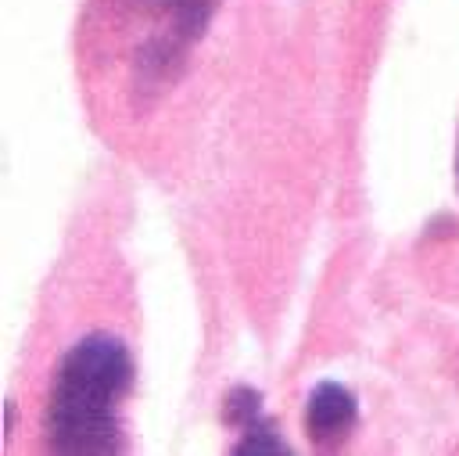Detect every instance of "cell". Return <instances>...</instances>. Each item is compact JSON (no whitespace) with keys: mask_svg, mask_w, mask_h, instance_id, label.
<instances>
[{"mask_svg":"<svg viewBox=\"0 0 459 456\" xmlns=\"http://www.w3.org/2000/svg\"><path fill=\"white\" fill-rule=\"evenodd\" d=\"M133 355L118 334L93 330L79 338L57 363L43 438L50 452H122V406L133 391Z\"/></svg>","mask_w":459,"mask_h":456,"instance_id":"6da1fadb","label":"cell"},{"mask_svg":"<svg viewBox=\"0 0 459 456\" xmlns=\"http://www.w3.org/2000/svg\"><path fill=\"white\" fill-rule=\"evenodd\" d=\"M122 22L136 29V43L126 47L129 93L151 101L169 90L186 68L190 47L208 32L219 0H115Z\"/></svg>","mask_w":459,"mask_h":456,"instance_id":"7a4b0ae2","label":"cell"},{"mask_svg":"<svg viewBox=\"0 0 459 456\" xmlns=\"http://www.w3.org/2000/svg\"><path fill=\"white\" fill-rule=\"evenodd\" d=\"M359 424V399L337 381H319L305 402V431L316 445H341Z\"/></svg>","mask_w":459,"mask_h":456,"instance_id":"3957f363","label":"cell"},{"mask_svg":"<svg viewBox=\"0 0 459 456\" xmlns=\"http://www.w3.org/2000/svg\"><path fill=\"white\" fill-rule=\"evenodd\" d=\"M233 452H240V456H247V452H273L276 456V452H290V445H287L280 424L262 413V417H255L251 424L240 427V442L233 445Z\"/></svg>","mask_w":459,"mask_h":456,"instance_id":"277c9868","label":"cell"},{"mask_svg":"<svg viewBox=\"0 0 459 456\" xmlns=\"http://www.w3.org/2000/svg\"><path fill=\"white\" fill-rule=\"evenodd\" d=\"M255 417H262V391L251 388V384L230 388L226 399H222V420L233 424V427H244V424H251Z\"/></svg>","mask_w":459,"mask_h":456,"instance_id":"5b68a950","label":"cell"},{"mask_svg":"<svg viewBox=\"0 0 459 456\" xmlns=\"http://www.w3.org/2000/svg\"><path fill=\"white\" fill-rule=\"evenodd\" d=\"M455 172H459V154H455Z\"/></svg>","mask_w":459,"mask_h":456,"instance_id":"8992f818","label":"cell"}]
</instances>
